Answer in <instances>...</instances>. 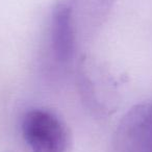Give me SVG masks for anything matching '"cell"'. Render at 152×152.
<instances>
[{"label": "cell", "mask_w": 152, "mask_h": 152, "mask_svg": "<svg viewBox=\"0 0 152 152\" xmlns=\"http://www.w3.org/2000/svg\"><path fill=\"white\" fill-rule=\"evenodd\" d=\"M22 135L32 152H66L69 134L65 124L51 112L31 110L24 115Z\"/></svg>", "instance_id": "6da1fadb"}, {"label": "cell", "mask_w": 152, "mask_h": 152, "mask_svg": "<svg viewBox=\"0 0 152 152\" xmlns=\"http://www.w3.org/2000/svg\"><path fill=\"white\" fill-rule=\"evenodd\" d=\"M51 50L59 64L72 61L76 46V26L73 0H59L51 16Z\"/></svg>", "instance_id": "7a4b0ae2"}]
</instances>
